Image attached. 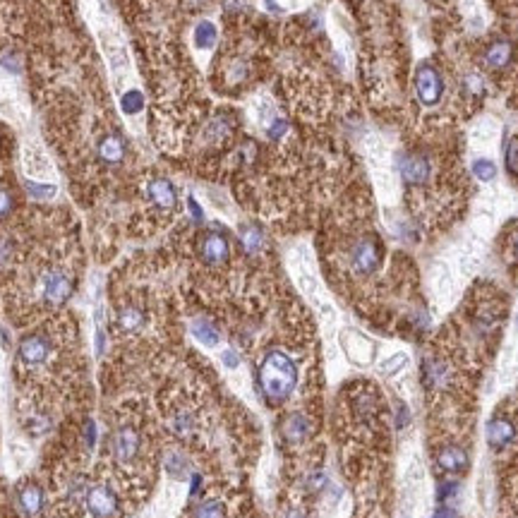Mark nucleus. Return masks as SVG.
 <instances>
[{"label":"nucleus","mask_w":518,"mask_h":518,"mask_svg":"<svg viewBox=\"0 0 518 518\" xmlns=\"http://www.w3.org/2000/svg\"><path fill=\"white\" fill-rule=\"evenodd\" d=\"M350 264L358 273H372L382 264V247L374 238H363L350 252Z\"/></svg>","instance_id":"3"},{"label":"nucleus","mask_w":518,"mask_h":518,"mask_svg":"<svg viewBox=\"0 0 518 518\" xmlns=\"http://www.w3.org/2000/svg\"><path fill=\"white\" fill-rule=\"evenodd\" d=\"M10 209H12V197H10V192H5V190H0V218H5L10 214Z\"/></svg>","instance_id":"32"},{"label":"nucleus","mask_w":518,"mask_h":518,"mask_svg":"<svg viewBox=\"0 0 518 518\" xmlns=\"http://www.w3.org/2000/svg\"><path fill=\"white\" fill-rule=\"evenodd\" d=\"M94 442H96V425L85 423V447L94 449Z\"/></svg>","instance_id":"33"},{"label":"nucleus","mask_w":518,"mask_h":518,"mask_svg":"<svg viewBox=\"0 0 518 518\" xmlns=\"http://www.w3.org/2000/svg\"><path fill=\"white\" fill-rule=\"evenodd\" d=\"M307 434H310V420H307L302 413L288 415L286 425H283V437H286L291 444H300L307 439Z\"/></svg>","instance_id":"16"},{"label":"nucleus","mask_w":518,"mask_h":518,"mask_svg":"<svg viewBox=\"0 0 518 518\" xmlns=\"http://www.w3.org/2000/svg\"><path fill=\"white\" fill-rule=\"evenodd\" d=\"M166 471H168L173 477H183V471H185V458L180 456V453H173V451H170L168 456H166Z\"/></svg>","instance_id":"28"},{"label":"nucleus","mask_w":518,"mask_h":518,"mask_svg":"<svg viewBox=\"0 0 518 518\" xmlns=\"http://www.w3.org/2000/svg\"><path fill=\"white\" fill-rule=\"evenodd\" d=\"M341 346H344L346 355H348L350 363L355 365H368L372 363L374 358V344L368 339V336H363L360 331H344L341 334Z\"/></svg>","instance_id":"4"},{"label":"nucleus","mask_w":518,"mask_h":518,"mask_svg":"<svg viewBox=\"0 0 518 518\" xmlns=\"http://www.w3.org/2000/svg\"><path fill=\"white\" fill-rule=\"evenodd\" d=\"M283 518H305V514H302V511H297V509H291Z\"/></svg>","instance_id":"38"},{"label":"nucleus","mask_w":518,"mask_h":518,"mask_svg":"<svg viewBox=\"0 0 518 518\" xmlns=\"http://www.w3.org/2000/svg\"><path fill=\"white\" fill-rule=\"evenodd\" d=\"M17 506L24 516H36L43 509V490L34 482H27L17 490Z\"/></svg>","instance_id":"12"},{"label":"nucleus","mask_w":518,"mask_h":518,"mask_svg":"<svg viewBox=\"0 0 518 518\" xmlns=\"http://www.w3.org/2000/svg\"><path fill=\"white\" fill-rule=\"evenodd\" d=\"M511 58H514V46H511V41L502 38V41H495L485 51V65L492 67V70H504L511 63Z\"/></svg>","instance_id":"13"},{"label":"nucleus","mask_w":518,"mask_h":518,"mask_svg":"<svg viewBox=\"0 0 518 518\" xmlns=\"http://www.w3.org/2000/svg\"><path fill=\"white\" fill-rule=\"evenodd\" d=\"M120 109H123L128 115L139 113V111L144 109V96H142V91H137V89L125 91L123 99H120Z\"/></svg>","instance_id":"24"},{"label":"nucleus","mask_w":518,"mask_h":518,"mask_svg":"<svg viewBox=\"0 0 518 518\" xmlns=\"http://www.w3.org/2000/svg\"><path fill=\"white\" fill-rule=\"evenodd\" d=\"M125 156V144L118 135H106L104 139L99 142V159L104 164H120Z\"/></svg>","instance_id":"17"},{"label":"nucleus","mask_w":518,"mask_h":518,"mask_svg":"<svg viewBox=\"0 0 518 518\" xmlns=\"http://www.w3.org/2000/svg\"><path fill=\"white\" fill-rule=\"evenodd\" d=\"M199 255L207 264H212V267H218V264H223L231 255V247H228V240L221 236V233H207V236L202 238V243H199Z\"/></svg>","instance_id":"10"},{"label":"nucleus","mask_w":518,"mask_h":518,"mask_svg":"<svg viewBox=\"0 0 518 518\" xmlns=\"http://www.w3.org/2000/svg\"><path fill=\"white\" fill-rule=\"evenodd\" d=\"M444 91V82L439 77L437 67L432 65H420L415 72V94H418L423 106H434L439 104Z\"/></svg>","instance_id":"2"},{"label":"nucleus","mask_w":518,"mask_h":518,"mask_svg":"<svg viewBox=\"0 0 518 518\" xmlns=\"http://www.w3.org/2000/svg\"><path fill=\"white\" fill-rule=\"evenodd\" d=\"M238 363H240V358H238L233 350H226V353H223V365H226V368H238Z\"/></svg>","instance_id":"35"},{"label":"nucleus","mask_w":518,"mask_h":518,"mask_svg":"<svg viewBox=\"0 0 518 518\" xmlns=\"http://www.w3.org/2000/svg\"><path fill=\"white\" fill-rule=\"evenodd\" d=\"M240 245L247 255H257L264 247V233L259 226H243L240 228Z\"/></svg>","instance_id":"21"},{"label":"nucleus","mask_w":518,"mask_h":518,"mask_svg":"<svg viewBox=\"0 0 518 518\" xmlns=\"http://www.w3.org/2000/svg\"><path fill=\"white\" fill-rule=\"evenodd\" d=\"M506 168L511 173H518V139L509 142V149H506Z\"/></svg>","instance_id":"30"},{"label":"nucleus","mask_w":518,"mask_h":518,"mask_svg":"<svg viewBox=\"0 0 518 518\" xmlns=\"http://www.w3.org/2000/svg\"><path fill=\"white\" fill-rule=\"evenodd\" d=\"M104 344H106L104 331H99V334H96V350H99V353H104Z\"/></svg>","instance_id":"37"},{"label":"nucleus","mask_w":518,"mask_h":518,"mask_svg":"<svg viewBox=\"0 0 518 518\" xmlns=\"http://www.w3.org/2000/svg\"><path fill=\"white\" fill-rule=\"evenodd\" d=\"M216 38H218V29L214 22H209V19H202V22L194 27V46L199 48V51H209V48L216 46Z\"/></svg>","instance_id":"20"},{"label":"nucleus","mask_w":518,"mask_h":518,"mask_svg":"<svg viewBox=\"0 0 518 518\" xmlns=\"http://www.w3.org/2000/svg\"><path fill=\"white\" fill-rule=\"evenodd\" d=\"M449 379V368L437 358H429L423 363V382L429 389H442Z\"/></svg>","instance_id":"15"},{"label":"nucleus","mask_w":518,"mask_h":518,"mask_svg":"<svg viewBox=\"0 0 518 518\" xmlns=\"http://www.w3.org/2000/svg\"><path fill=\"white\" fill-rule=\"evenodd\" d=\"M297 384V368L283 350H269L259 365V387L269 403H283Z\"/></svg>","instance_id":"1"},{"label":"nucleus","mask_w":518,"mask_h":518,"mask_svg":"<svg viewBox=\"0 0 518 518\" xmlns=\"http://www.w3.org/2000/svg\"><path fill=\"white\" fill-rule=\"evenodd\" d=\"M87 509H89V514L94 518H111L115 514V509H118V499H115V495L106 485L91 487L87 492Z\"/></svg>","instance_id":"6"},{"label":"nucleus","mask_w":518,"mask_h":518,"mask_svg":"<svg viewBox=\"0 0 518 518\" xmlns=\"http://www.w3.org/2000/svg\"><path fill=\"white\" fill-rule=\"evenodd\" d=\"M137 453H139V434H137L135 427L123 425V427L113 434V456L118 458L120 463H130L137 458Z\"/></svg>","instance_id":"7"},{"label":"nucleus","mask_w":518,"mask_h":518,"mask_svg":"<svg viewBox=\"0 0 518 518\" xmlns=\"http://www.w3.org/2000/svg\"><path fill=\"white\" fill-rule=\"evenodd\" d=\"M516 255H518V243H516Z\"/></svg>","instance_id":"39"},{"label":"nucleus","mask_w":518,"mask_h":518,"mask_svg":"<svg viewBox=\"0 0 518 518\" xmlns=\"http://www.w3.org/2000/svg\"><path fill=\"white\" fill-rule=\"evenodd\" d=\"M192 336L199 341V344L209 346V348L221 341V334H218V329L214 326V322L204 319V317H199V319L192 322Z\"/></svg>","instance_id":"19"},{"label":"nucleus","mask_w":518,"mask_h":518,"mask_svg":"<svg viewBox=\"0 0 518 518\" xmlns=\"http://www.w3.org/2000/svg\"><path fill=\"white\" fill-rule=\"evenodd\" d=\"M398 170L405 185H423L429 178V161L420 154H405L401 156Z\"/></svg>","instance_id":"9"},{"label":"nucleus","mask_w":518,"mask_h":518,"mask_svg":"<svg viewBox=\"0 0 518 518\" xmlns=\"http://www.w3.org/2000/svg\"><path fill=\"white\" fill-rule=\"evenodd\" d=\"M516 429L514 425L509 423V420H492L490 427H487V442L492 444V447H504V444H509L511 439H514Z\"/></svg>","instance_id":"18"},{"label":"nucleus","mask_w":518,"mask_h":518,"mask_svg":"<svg viewBox=\"0 0 518 518\" xmlns=\"http://www.w3.org/2000/svg\"><path fill=\"white\" fill-rule=\"evenodd\" d=\"M192 518H226V509H223L221 502H202V504L194 509V516Z\"/></svg>","instance_id":"25"},{"label":"nucleus","mask_w":518,"mask_h":518,"mask_svg":"<svg viewBox=\"0 0 518 518\" xmlns=\"http://www.w3.org/2000/svg\"><path fill=\"white\" fill-rule=\"evenodd\" d=\"M72 295V281L67 273L51 271L43 278V300L48 305H63Z\"/></svg>","instance_id":"8"},{"label":"nucleus","mask_w":518,"mask_h":518,"mask_svg":"<svg viewBox=\"0 0 518 518\" xmlns=\"http://www.w3.org/2000/svg\"><path fill=\"white\" fill-rule=\"evenodd\" d=\"M286 130H288V123L283 118H278L269 125V137H271V139H281V137L286 135Z\"/></svg>","instance_id":"31"},{"label":"nucleus","mask_w":518,"mask_h":518,"mask_svg":"<svg viewBox=\"0 0 518 518\" xmlns=\"http://www.w3.org/2000/svg\"><path fill=\"white\" fill-rule=\"evenodd\" d=\"M24 188H27V192L36 199H51L53 194H56V185H43V183H32V180H27Z\"/></svg>","instance_id":"26"},{"label":"nucleus","mask_w":518,"mask_h":518,"mask_svg":"<svg viewBox=\"0 0 518 518\" xmlns=\"http://www.w3.org/2000/svg\"><path fill=\"white\" fill-rule=\"evenodd\" d=\"M10 259V245L0 240V267H5V262Z\"/></svg>","instance_id":"36"},{"label":"nucleus","mask_w":518,"mask_h":518,"mask_svg":"<svg viewBox=\"0 0 518 518\" xmlns=\"http://www.w3.org/2000/svg\"><path fill=\"white\" fill-rule=\"evenodd\" d=\"M408 365V358H405L403 353H398V355H394V358H389L387 363L382 365V374H387V377H391V374H396V372H401V370Z\"/></svg>","instance_id":"29"},{"label":"nucleus","mask_w":518,"mask_h":518,"mask_svg":"<svg viewBox=\"0 0 518 518\" xmlns=\"http://www.w3.org/2000/svg\"><path fill=\"white\" fill-rule=\"evenodd\" d=\"M118 324H120V329H125V331H137L144 326V315H142L137 307H125V310H120V315H118Z\"/></svg>","instance_id":"23"},{"label":"nucleus","mask_w":518,"mask_h":518,"mask_svg":"<svg viewBox=\"0 0 518 518\" xmlns=\"http://www.w3.org/2000/svg\"><path fill=\"white\" fill-rule=\"evenodd\" d=\"M170 429H173V434L175 437H180V439H188V437H192V432H194V420H192V415L190 413H175L173 418H170Z\"/></svg>","instance_id":"22"},{"label":"nucleus","mask_w":518,"mask_h":518,"mask_svg":"<svg viewBox=\"0 0 518 518\" xmlns=\"http://www.w3.org/2000/svg\"><path fill=\"white\" fill-rule=\"evenodd\" d=\"M19 360H22L24 365H43L48 360V355H51V344H48V339H43V336L38 334H32V336H24L22 341H19Z\"/></svg>","instance_id":"5"},{"label":"nucleus","mask_w":518,"mask_h":518,"mask_svg":"<svg viewBox=\"0 0 518 518\" xmlns=\"http://www.w3.org/2000/svg\"><path fill=\"white\" fill-rule=\"evenodd\" d=\"M473 173L487 183V180H492L497 175V168H495V164H492L490 159H477L475 164H473Z\"/></svg>","instance_id":"27"},{"label":"nucleus","mask_w":518,"mask_h":518,"mask_svg":"<svg viewBox=\"0 0 518 518\" xmlns=\"http://www.w3.org/2000/svg\"><path fill=\"white\" fill-rule=\"evenodd\" d=\"M188 204H190V214H192V218H194V221H197V223H202L204 214H202V209H199L197 199H194V197H190V199H188Z\"/></svg>","instance_id":"34"},{"label":"nucleus","mask_w":518,"mask_h":518,"mask_svg":"<svg viewBox=\"0 0 518 518\" xmlns=\"http://www.w3.org/2000/svg\"><path fill=\"white\" fill-rule=\"evenodd\" d=\"M437 463L442 471L447 473H461L468 468V453L461 447H447L439 451Z\"/></svg>","instance_id":"14"},{"label":"nucleus","mask_w":518,"mask_h":518,"mask_svg":"<svg viewBox=\"0 0 518 518\" xmlns=\"http://www.w3.org/2000/svg\"><path fill=\"white\" fill-rule=\"evenodd\" d=\"M146 197L154 207L164 209V212H170V209L178 204V192H175L173 183L166 178H154L149 185H146Z\"/></svg>","instance_id":"11"}]
</instances>
